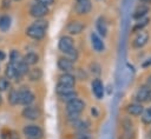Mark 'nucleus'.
<instances>
[{
    "mask_svg": "<svg viewBox=\"0 0 151 139\" xmlns=\"http://www.w3.org/2000/svg\"><path fill=\"white\" fill-rule=\"evenodd\" d=\"M41 77H42V71L40 68H32L31 71H28V78L31 81H37L41 79Z\"/></svg>",
    "mask_w": 151,
    "mask_h": 139,
    "instance_id": "obj_21",
    "label": "nucleus"
},
{
    "mask_svg": "<svg viewBox=\"0 0 151 139\" xmlns=\"http://www.w3.org/2000/svg\"><path fill=\"white\" fill-rule=\"evenodd\" d=\"M147 101H151V87H150L149 93H147Z\"/></svg>",
    "mask_w": 151,
    "mask_h": 139,
    "instance_id": "obj_42",
    "label": "nucleus"
},
{
    "mask_svg": "<svg viewBox=\"0 0 151 139\" xmlns=\"http://www.w3.org/2000/svg\"><path fill=\"white\" fill-rule=\"evenodd\" d=\"M122 125H123L124 131H127V130H131V128H132V121H131L129 118H125V119L122 121Z\"/></svg>",
    "mask_w": 151,
    "mask_h": 139,
    "instance_id": "obj_33",
    "label": "nucleus"
},
{
    "mask_svg": "<svg viewBox=\"0 0 151 139\" xmlns=\"http://www.w3.org/2000/svg\"><path fill=\"white\" fill-rule=\"evenodd\" d=\"M8 139H20L19 133L17 131H11L9 132V135H8Z\"/></svg>",
    "mask_w": 151,
    "mask_h": 139,
    "instance_id": "obj_38",
    "label": "nucleus"
},
{
    "mask_svg": "<svg viewBox=\"0 0 151 139\" xmlns=\"http://www.w3.org/2000/svg\"><path fill=\"white\" fill-rule=\"evenodd\" d=\"M33 24H34V25H37L38 27L44 28V29H46V28H47V26H48V22H47L46 20H42V19H37Z\"/></svg>",
    "mask_w": 151,
    "mask_h": 139,
    "instance_id": "obj_32",
    "label": "nucleus"
},
{
    "mask_svg": "<svg viewBox=\"0 0 151 139\" xmlns=\"http://www.w3.org/2000/svg\"><path fill=\"white\" fill-rule=\"evenodd\" d=\"M77 139H92V138H91V135L88 134L87 131H83V132H79Z\"/></svg>",
    "mask_w": 151,
    "mask_h": 139,
    "instance_id": "obj_34",
    "label": "nucleus"
},
{
    "mask_svg": "<svg viewBox=\"0 0 151 139\" xmlns=\"http://www.w3.org/2000/svg\"><path fill=\"white\" fill-rule=\"evenodd\" d=\"M85 107V102L78 98L68 101L66 104V111L67 113H80Z\"/></svg>",
    "mask_w": 151,
    "mask_h": 139,
    "instance_id": "obj_3",
    "label": "nucleus"
},
{
    "mask_svg": "<svg viewBox=\"0 0 151 139\" xmlns=\"http://www.w3.org/2000/svg\"><path fill=\"white\" fill-rule=\"evenodd\" d=\"M73 91V87L72 86H67V85H63V84H57V87H55V92L58 95H61V94H65V93H68Z\"/></svg>",
    "mask_w": 151,
    "mask_h": 139,
    "instance_id": "obj_23",
    "label": "nucleus"
},
{
    "mask_svg": "<svg viewBox=\"0 0 151 139\" xmlns=\"http://www.w3.org/2000/svg\"><path fill=\"white\" fill-rule=\"evenodd\" d=\"M29 14L33 18L41 19L46 14H48V8L46 6H44V5H40V4H33L31 6V8H29Z\"/></svg>",
    "mask_w": 151,
    "mask_h": 139,
    "instance_id": "obj_4",
    "label": "nucleus"
},
{
    "mask_svg": "<svg viewBox=\"0 0 151 139\" xmlns=\"http://www.w3.org/2000/svg\"><path fill=\"white\" fill-rule=\"evenodd\" d=\"M85 28V26L80 22V21H71L67 25V32L70 34H80L83 32V29Z\"/></svg>",
    "mask_w": 151,
    "mask_h": 139,
    "instance_id": "obj_10",
    "label": "nucleus"
},
{
    "mask_svg": "<svg viewBox=\"0 0 151 139\" xmlns=\"http://www.w3.org/2000/svg\"><path fill=\"white\" fill-rule=\"evenodd\" d=\"M91 44H92L93 49L97 51V52H103L104 48H105L103 40H101L96 33H92V34H91Z\"/></svg>",
    "mask_w": 151,
    "mask_h": 139,
    "instance_id": "obj_12",
    "label": "nucleus"
},
{
    "mask_svg": "<svg viewBox=\"0 0 151 139\" xmlns=\"http://www.w3.org/2000/svg\"><path fill=\"white\" fill-rule=\"evenodd\" d=\"M142 121L144 124H146V125L151 124V107L145 110V111H143V113H142Z\"/></svg>",
    "mask_w": 151,
    "mask_h": 139,
    "instance_id": "obj_28",
    "label": "nucleus"
},
{
    "mask_svg": "<svg viewBox=\"0 0 151 139\" xmlns=\"http://www.w3.org/2000/svg\"><path fill=\"white\" fill-rule=\"evenodd\" d=\"M22 60H24V62H26L28 66H29V65H35V64L39 61V55H38L37 53H34V52H29V53L25 54V57L22 58Z\"/></svg>",
    "mask_w": 151,
    "mask_h": 139,
    "instance_id": "obj_16",
    "label": "nucleus"
},
{
    "mask_svg": "<svg viewBox=\"0 0 151 139\" xmlns=\"http://www.w3.org/2000/svg\"><path fill=\"white\" fill-rule=\"evenodd\" d=\"M66 54H67V59H70L71 61H76L78 59V52H77V49L74 47L72 49H70Z\"/></svg>",
    "mask_w": 151,
    "mask_h": 139,
    "instance_id": "obj_31",
    "label": "nucleus"
},
{
    "mask_svg": "<svg viewBox=\"0 0 151 139\" xmlns=\"http://www.w3.org/2000/svg\"><path fill=\"white\" fill-rule=\"evenodd\" d=\"M58 67L64 72H70L73 70V61H71L67 58H60L58 60Z\"/></svg>",
    "mask_w": 151,
    "mask_h": 139,
    "instance_id": "obj_13",
    "label": "nucleus"
},
{
    "mask_svg": "<svg viewBox=\"0 0 151 139\" xmlns=\"http://www.w3.org/2000/svg\"><path fill=\"white\" fill-rule=\"evenodd\" d=\"M35 1H37V4L44 5V6H46V7L53 5V2H54V0H35Z\"/></svg>",
    "mask_w": 151,
    "mask_h": 139,
    "instance_id": "obj_36",
    "label": "nucleus"
},
{
    "mask_svg": "<svg viewBox=\"0 0 151 139\" xmlns=\"http://www.w3.org/2000/svg\"><path fill=\"white\" fill-rule=\"evenodd\" d=\"M5 75L6 78L9 80V79H17L19 78L18 77V72H17V68L13 64H8L6 66V70H5Z\"/></svg>",
    "mask_w": 151,
    "mask_h": 139,
    "instance_id": "obj_17",
    "label": "nucleus"
},
{
    "mask_svg": "<svg viewBox=\"0 0 151 139\" xmlns=\"http://www.w3.org/2000/svg\"><path fill=\"white\" fill-rule=\"evenodd\" d=\"M120 139H132V133H131V130L124 131V133L120 135Z\"/></svg>",
    "mask_w": 151,
    "mask_h": 139,
    "instance_id": "obj_37",
    "label": "nucleus"
},
{
    "mask_svg": "<svg viewBox=\"0 0 151 139\" xmlns=\"http://www.w3.org/2000/svg\"><path fill=\"white\" fill-rule=\"evenodd\" d=\"M11 27V18L8 15H2L0 18V31L6 32Z\"/></svg>",
    "mask_w": 151,
    "mask_h": 139,
    "instance_id": "obj_22",
    "label": "nucleus"
},
{
    "mask_svg": "<svg viewBox=\"0 0 151 139\" xmlns=\"http://www.w3.org/2000/svg\"><path fill=\"white\" fill-rule=\"evenodd\" d=\"M5 57H6V55H5L4 51H1V49H0V60H4V59H5Z\"/></svg>",
    "mask_w": 151,
    "mask_h": 139,
    "instance_id": "obj_41",
    "label": "nucleus"
},
{
    "mask_svg": "<svg viewBox=\"0 0 151 139\" xmlns=\"http://www.w3.org/2000/svg\"><path fill=\"white\" fill-rule=\"evenodd\" d=\"M15 1H18V0H15Z\"/></svg>",
    "mask_w": 151,
    "mask_h": 139,
    "instance_id": "obj_44",
    "label": "nucleus"
},
{
    "mask_svg": "<svg viewBox=\"0 0 151 139\" xmlns=\"http://www.w3.org/2000/svg\"><path fill=\"white\" fill-rule=\"evenodd\" d=\"M59 98H60V100L68 102V101H71V100H73V99L77 98V92L73 90V91H71V92H68V93H65V94L59 95Z\"/></svg>",
    "mask_w": 151,
    "mask_h": 139,
    "instance_id": "obj_26",
    "label": "nucleus"
},
{
    "mask_svg": "<svg viewBox=\"0 0 151 139\" xmlns=\"http://www.w3.org/2000/svg\"><path fill=\"white\" fill-rule=\"evenodd\" d=\"M58 47H59V49H60L61 52L67 53L70 49L73 48V39H72L71 37H67V35L61 37L60 40H59V45H58Z\"/></svg>",
    "mask_w": 151,
    "mask_h": 139,
    "instance_id": "obj_7",
    "label": "nucleus"
},
{
    "mask_svg": "<svg viewBox=\"0 0 151 139\" xmlns=\"http://www.w3.org/2000/svg\"><path fill=\"white\" fill-rule=\"evenodd\" d=\"M14 66H15V68H17V72H18V77H19V78L28 73V65H27L26 62H24L22 59H21L18 64H15Z\"/></svg>",
    "mask_w": 151,
    "mask_h": 139,
    "instance_id": "obj_18",
    "label": "nucleus"
},
{
    "mask_svg": "<svg viewBox=\"0 0 151 139\" xmlns=\"http://www.w3.org/2000/svg\"><path fill=\"white\" fill-rule=\"evenodd\" d=\"M126 111H127L129 114H131V115H136V117H137V115H140V114L143 113L144 108H143L142 104L133 102V104H130V105L126 107Z\"/></svg>",
    "mask_w": 151,
    "mask_h": 139,
    "instance_id": "obj_14",
    "label": "nucleus"
},
{
    "mask_svg": "<svg viewBox=\"0 0 151 139\" xmlns=\"http://www.w3.org/2000/svg\"><path fill=\"white\" fill-rule=\"evenodd\" d=\"M149 90H150V87H146V86L139 88V91L137 92L136 99H137L138 101H140V102L147 101V93H149Z\"/></svg>",
    "mask_w": 151,
    "mask_h": 139,
    "instance_id": "obj_19",
    "label": "nucleus"
},
{
    "mask_svg": "<svg viewBox=\"0 0 151 139\" xmlns=\"http://www.w3.org/2000/svg\"><path fill=\"white\" fill-rule=\"evenodd\" d=\"M11 6V0H2V7L4 8H8Z\"/></svg>",
    "mask_w": 151,
    "mask_h": 139,
    "instance_id": "obj_39",
    "label": "nucleus"
},
{
    "mask_svg": "<svg viewBox=\"0 0 151 139\" xmlns=\"http://www.w3.org/2000/svg\"><path fill=\"white\" fill-rule=\"evenodd\" d=\"M34 101V94L26 88H22L19 91V104L28 106Z\"/></svg>",
    "mask_w": 151,
    "mask_h": 139,
    "instance_id": "obj_5",
    "label": "nucleus"
},
{
    "mask_svg": "<svg viewBox=\"0 0 151 139\" xmlns=\"http://www.w3.org/2000/svg\"><path fill=\"white\" fill-rule=\"evenodd\" d=\"M59 84H63V85H67V86H72L74 87V84H76V78L70 74V73H65L63 75L59 77Z\"/></svg>",
    "mask_w": 151,
    "mask_h": 139,
    "instance_id": "obj_15",
    "label": "nucleus"
},
{
    "mask_svg": "<svg viewBox=\"0 0 151 139\" xmlns=\"http://www.w3.org/2000/svg\"><path fill=\"white\" fill-rule=\"evenodd\" d=\"M147 39H149V34H147L146 32L140 31L139 34H138V35L134 38V40H133V47H136V48L143 47V46L146 44Z\"/></svg>",
    "mask_w": 151,
    "mask_h": 139,
    "instance_id": "obj_11",
    "label": "nucleus"
},
{
    "mask_svg": "<svg viewBox=\"0 0 151 139\" xmlns=\"http://www.w3.org/2000/svg\"><path fill=\"white\" fill-rule=\"evenodd\" d=\"M8 101L11 105H18L19 104V91L12 90L8 94Z\"/></svg>",
    "mask_w": 151,
    "mask_h": 139,
    "instance_id": "obj_25",
    "label": "nucleus"
},
{
    "mask_svg": "<svg viewBox=\"0 0 151 139\" xmlns=\"http://www.w3.org/2000/svg\"><path fill=\"white\" fill-rule=\"evenodd\" d=\"M20 60H21V58H20V53H19L18 51H15V49L11 51V53H9V64L15 65V64H18Z\"/></svg>",
    "mask_w": 151,
    "mask_h": 139,
    "instance_id": "obj_27",
    "label": "nucleus"
},
{
    "mask_svg": "<svg viewBox=\"0 0 151 139\" xmlns=\"http://www.w3.org/2000/svg\"><path fill=\"white\" fill-rule=\"evenodd\" d=\"M77 1H79V0H77Z\"/></svg>",
    "mask_w": 151,
    "mask_h": 139,
    "instance_id": "obj_45",
    "label": "nucleus"
},
{
    "mask_svg": "<svg viewBox=\"0 0 151 139\" xmlns=\"http://www.w3.org/2000/svg\"><path fill=\"white\" fill-rule=\"evenodd\" d=\"M91 72L94 74H100V66L98 64H91Z\"/></svg>",
    "mask_w": 151,
    "mask_h": 139,
    "instance_id": "obj_35",
    "label": "nucleus"
},
{
    "mask_svg": "<svg viewBox=\"0 0 151 139\" xmlns=\"http://www.w3.org/2000/svg\"><path fill=\"white\" fill-rule=\"evenodd\" d=\"M146 13H147V7H146L145 5H140V6H138L137 9L134 11L133 18H134V19H142Z\"/></svg>",
    "mask_w": 151,
    "mask_h": 139,
    "instance_id": "obj_24",
    "label": "nucleus"
},
{
    "mask_svg": "<svg viewBox=\"0 0 151 139\" xmlns=\"http://www.w3.org/2000/svg\"><path fill=\"white\" fill-rule=\"evenodd\" d=\"M97 29L99 32L100 35L105 37L107 34V24L105 22V20L103 18H99L98 21H97Z\"/></svg>",
    "mask_w": 151,
    "mask_h": 139,
    "instance_id": "obj_20",
    "label": "nucleus"
},
{
    "mask_svg": "<svg viewBox=\"0 0 151 139\" xmlns=\"http://www.w3.org/2000/svg\"><path fill=\"white\" fill-rule=\"evenodd\" d=\"M147 22H149V19H147V18H146V19H143V20H139V22H137V24L133 26L132 31H133V32H140V31L147 25Z\"/></svg>",
    "mask_w": 151,
    "mask_h": 139,
    "instance_id": "obj_29",
    "label": "nucleus"
},
{
    "mask_svg": "<svg viewBox=\"0 0 151 139\" xmlns=\"http://www.w3.org/2000/svg\"><path fill=\"white\" fill-rule=\"evenodd\" d=\"M145 1H147V0H145Z\"/></svg>",
    "mask_w": 151,
    "mask_h": 139,
    "instance_id": "obj_46",
    "label": "nucleus"
},
{
    "mask_svg": "<svg viewBox=\"0 0 151 139\" xmlns=\"http://www.w3.org/2000/svg\"><path fill=\"white\" fill-rule=\"evenodd\" d=\"M92 92L97 99H101L104 97V86L99 79H94L92 81Z\"/></svg>",
    "mask_w": 151,
    "mask_h": 139,
    "instance_id": "obj_9",
    "label": "nucleus"
},
{
    "mask_svg": "<svg viewBox=\"0 0 151 139\" xmlns=\"http://www.w3.org/2000/svg\"><path fill=\"white\" fill-rule=\"evenodd\" d=\"M45 33H46V29L41 28V27H38L37 25L32 24L31 26H28L26 28V34L32 38V39H35V40H40L45 37Z\"/></svg>",
    "mask_w": 151,
    "mask_h": 139,
    "instance_id": "obj_2",
    "label": "nucleus"
},
{
    "mask_svg": "<svg viewBox=\"0 0 151 139\" xmlns=\"http://www.w3.org/2000/svg\"><path fill=\"white\" fill-rule=\"evenodd\" d=\"M149 65H151V59H147V61H145V62H143V67H146V66H149Z\"/></svg>",
    "mask_w": 151,
    "mask_h": 139,
    "instance_id": "obj_40",
    "label": "nucleus"
},
{
    "mask_svg": "<svg viewBox=\"0 0 151 139\" xmlns=\"http://www.w3.org/2000/svg\"><path fill=\"white\" fill-rule=\"evenodd\" d=\"M92 5L90 0H79L76 4V11L78 14H86L91 11Z\"/></svg>",
    "mask_w": 151,
    "mask_h": 139,
    "instance_id": "obj_8",
    "label": "nucleus"
},
{
    "mask_svg": "<svg viewBox=\"0 0 151 139\" xmlns=\"http://www.w3.org/2000/svg\"><path fill=\"white\" fill-rule=\"evenodd\" d=\"M1 100H2V99H1V95H0V104H1Z\"/></svg>",
    "mask_w": 151,
    "mask_h": 139,
    "instance_id": "obj_43",
    "label": "nucleus"
},
{
    "mask_svg": "<svg viewBox=\"0 0 151 139\" xmlns=\"http://www.w3.org/2000/svg\"><path fill=\"white\" fill-rule=\"evenodd\" d=\"M22 132L27 139H40L42 137V130L38 125H27Z\"/></svg>",
    "mask_w": 151,
    "mask_h": 139,
    "instance_id": "obj_1",
    "label": "nucleus"
},
{
    "mask_svg": "<svg viewBox=\"0 0 151 139\" xmlns=\"http://www.w3.org/2000/svg\"><path fill=\"white\" fill-rule=\"evenodd\" d=\"M21 114H22V117H24L25 119H28V120H35V119L39 118L40 112H39V110H38L37 107H34V106H29V105H28L27 107H25V108L22 110Z\"/></svg>",
    "mask_w": 151,
    "mask_h": 139,
    "instance_id": "obj_6",
    "label": "nucleus"
},
{
    "mask_svg": "<svg viewBox=\"0 0 151 139\" xmlns=\"http://www.w3.org/2000/svg\"><path fill=\"white\" fill-rule=\"evenodd\" d=\"M8 87H9V81L7 80V78L1 77V78H0V92L6 91Z\"/></svg>",
    "mask_w": 151,
    "mask_h": 139,
    "instance_id": "obj_30",
    "label": "nucleus"
}]
</instances>
